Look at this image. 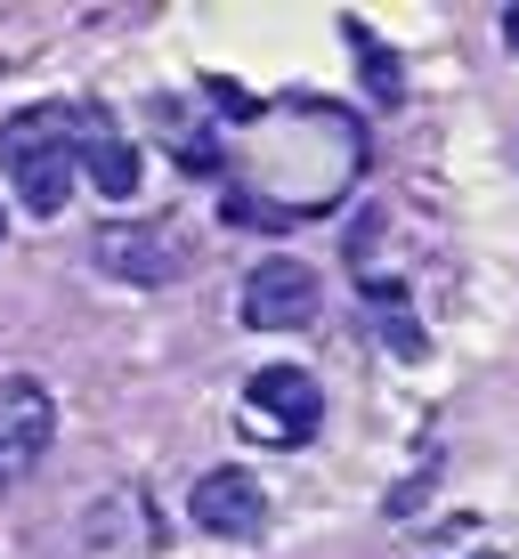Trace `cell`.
<instances>
[{
    "mask_svg": "<svg viewBox=\"0 0 519 559\" xmlns=\"http://www.w3.org/2000/svg\"><path fill=\"white\" fill-rule=\"evenodd\" d=\"M0 170H9L16 203L33 211V219H57L73 195V170H82V154H73V106H25L0 122Z\"/></svg>",
    "mask_w": 519,
    "mask_h": 559,
    "instance_id": "cell-1",
    "label": "cell"
},
{
    "mask_svg": "<svg viewBox=\"0 0 519 559\" xmlns=\"http://www.w3.org/2000/svg\"><path fill=\"white\" fill-rule=\"evenodd\" d=\"M325 421V390L300 365H268V373L244 381V438L260 447H309Z\"/></svg>",
    "mask_w": 519,
    "mask_h": 559,
    "instance_id": "cell-2",
    "label": "cell"
},
{
    "mask_svg": "<svg viewBox=\"0 0 519 559\" xmlns=\"http://www.w3.org/2000/svg\"><path fill=\"white\" fill-rule=\"evenodd\" d=\"M325 308V284L309 260H260L252 276H244V324L252 333H300V324H317Z\"/></svg>",
    "mask_w": 519,
    "mask_h": 559,
    "instance_id": "cell-3",
    "label": "cell"
},
{
    "mask_svg": "<svg viewBox=\"0 0 519 559\" xmlns=\"http://www.w3.org/2000/svg\"><path fill=\"white\" fill-rule=\"evenodd\" d=\"M49 430H57V406L33 373H0V487L25 478L33 462L49 454Z\"/></svg>",
    "mask_w": 519,
    "mask_h": 559,
    "instance_id": "cell-4",
    "label": "cell"
},
{
    "mask_svg": "<svg viewBox=\"0 0 519 559\" xmlns=\"http://www.w3.org/2000/svg\"><path fill=\"white\" fill-rule=\"evenodd\" d=\"M90 260L106 267L114 284H170L187 267V243L170 236V227H98V236H90Z\"/></svg>",
    "mask_w": 519,
    "mask_h": 559,
    "instance_id": "cell-5",
    "label": "cell"
},
{
    "mask_svg": "<svg viewBox=\"0 0 519 559\" xmlns=\"http://www.w3.org/2000/svg\"><path fill=\"white\" fill-rule=\"evenodd\" d=\"M187 511H196L203 535H220V544H252L268 527V495L252 471H203L196 495H187Z\"/></svg>",
    "mask_w": 519,
    "mask_h": 559,
    "instance_id": "cell-6",
    "label": "cell"
},
{
    "mask_svg": "<svg viewBox=\"0 0 519 559\" xmlns=\"http://www.w3.org/2000/svg\"><path fill=\"white\" fill-rule=\"evenodd\" d=\"M73 154H82V170H90L98 195H139V146H130V130L114 122L106 106L73 114Z\"/></svg>",
    "mask_w": 519,
    "mask_h": 559,
    "instance_id": "cell-7",
    "label": "cell"
},
{
    "mask_svg": "<svg viewBox=\"0 0 519 559\" xmlns=\"http://www.w3.org/2000/svg\"><path fill=\"white\" fill-rule=\"evenodd\" d=\"M122 535H139V544H155V503H146L139 487L106 495V503H98V511L82 519V544L98 551V559H114V551H122Z\"/></svg>",
    "mask_w": 519,
    "mask_h": 559,
    "instance_id": "cell-8",
    "label": "cell"
},
{
    "mask_svg": "<svg viewBox=\"0 0 519 559\" xmlns=\"http://www.w3.org/2000/svg\"><path fill=\"white\" fill-rule=\"evenodd\" d=\"M155 122H163V139H170V154H179L187 170H220V139L187 130V122H179V106H155Z\"/></svg>",
    "mask_w": 519,
    "mask_h": 559,
    "instance_id": "cell-9",
    "label": "cell"
},
{
    "mask_svg": "<svg viewBox=\"0 0 519 559\" xmlns=\"http://www.w3.org/2000/svg\"><path fill=\"white\" fill-rule=\"evenodd\" d=\"M341 33H350V41L365 49V90H374L381 106H398V90H406V82H398V57L381 49V41H374V33H365V25H341Z\"/></svg>",
    "mask_w": 519,
    "mask_h": 559,
    "instance_id": "cell-10",
    "label": "cell"
},
{
    "mask_svg": "<svg viewBox=\"0 0 519 559\" xmlns=\"http://www.w3.org/2000/svg\"><path fill=\"white\" fill-rule=\"evenodd\" d=\"M504 41L519 49V9H504Z\"/></svg>",
    "mask_w": 519,
    "mask_h": 559,
    "instance_id": "cell-11",
    "label": "cell"
},
{
    "mask_svg": "<svg viewBox=\"0 0 519 559\" xmlns=\"http://www.w3.org/2000/svg\"><path fill=\"white\" fill-rule=\"evenodd\" d=\"M0 236H9V211H0Z\"/></svg>",
    "mask_w": 519,
    "mask_h": 559,
    "instance_id": "cell-12",
    "label": "cell"
}]
</instances>
